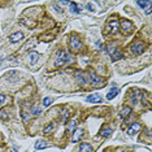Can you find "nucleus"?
<instances>
[{
    "instance_id": "nucleus-3",
    "label": "nucleus",
    "mask_w": 152,
    "mask_h": 152,
    "mask_svg": "<svg viewBox=\"0 0 152 152\" xmlns=\"http://www.w3.org/2000/svg\"><path fill=\"white\" fill-rule=\"evenodd\" d=\"M69 46H70V49L74 51V52H78L82 47V42L81 39L77 35H72L70 37V42H69Z\"/></svg>"
},
{
    "instance_id": "nucleus-24",
    "label": "nucleus",
    "mask_w": 152,
    "mask_h": 152,
    "mask_svg": "<svg viewBox=\"0 0 152 152\" xmlns=\"http://www.w3.org/2000/svg\"><path fill=\"white\" fill-rule=\"evenodd\" d=\"M137 4L141 8H147V7H150V5L152 4V1H150V0H148V1H137Z\"/></svg>"
},
{
    "instance_id": "nucleus-22",
    "label": "nucleus",
    "mask_w": 152,
    "mask_h": 152,
    "mask_svg": "<svg viewBox=\"0 0 152 152\" xmlns=\"http://www.w3.org/2000/svg\"><path fill=\"white\" fill-rule=\"evenodd\" d=\"M31 113H33L34 116H39L40 113H42V109H40L39 105H34L33 108H31Z\"/></svg>"
},
{
    "instance_id": "nucleus-8",
    "label": "nucleus",
    "mask_w": 152,
    "mask_h": 152,
    "mask_svg": "<svg viewBox=\"0 0 152 152\" xmlns=\"http://www.w3.org/2000/svg\"><path fill=\"white\" fill-rule=\"evenodd\" d=\"M22 38H24V34L22 33H14V34H12V35H9V42L11 43H17L18 40H21Z\"/></svg>"
},
{
    "instance_id": "nucleus-27",
    "label": "nucleus",
    "mask_w": 152,
    "mask_h": 152,
    "mask_svg": "<svg viewBox=\"0 0 152 152\" xmlns=\"http://www.w3.org/2000/svg\"><path fill=\"white\" fill-rule=\"evenodd\" d=\"M68 116H69V110H68V109H65V110H64V115H62V118L65 120Z\"/></svg>"
},
{
    "instance_id": "nucleus-5",
    "label": "nucleus",
    "mask_w": 152,
    "mask_h": 152,
    "mask_svg": "<svg viewBox=\"0 0 152 152\" xmlns=\"http://www.w3.org/2000/svg\"><path fill=\"white\" fill-rule=\"evenodd\" d=\"M121 29L123 30V33L125 34H130L133 31V29H134V25H133L129 20H123L121 22Z\"/></svg>"
},
{
    "instance_id": "nucleus-10",
    "label": "nucleus",
    "mask_w": 152,
    "mask_h": 152,
    "mask_svg": "<svg viewBox=\"0 0 152 152\" xmlns=\"http://www.w3.org/2000/svg\"><path fill=\"white\" fill-rule=\"evenodd\" d=\"M130 113H131L130 107H123V108L121 109V112H120V117H121L122 120H125V118H128V117L130 116Z\"/></svg>"
},
{
    "instance_id": "nucleus-28",
    "label": "nucleus",
    "mask_w": 152,
    "mask_h": 152,
    "mask_svg": "<svg viewBox=\"0 0 152 152\" xmlns=\"http://www.w3.org/2000/svg\"><path fill=\"white\" fill-rule=\"evenodd\" d=\"M150 13H151V5L146 8V14H150Z\"/></svg>"
},
{
    "instance_id": "nucleus-12",
    "label": "nucleus",
    "mask_w": 152,
    "mask_h": 152,
    "mask_svg": "<svg viewBox=\"0 0 152 152\" xmlns=\"http://www.w3.org/2000/svg\"><path fill=\"white\" fill-rule=\"evenodd\" d=\"M110 57H112L113 61H117V60H120V59H122V53L120 52V49H113V51H110Z\"/></svg>"
},
{
    "instance_id": "nucleus-4",
    "label": "nucleus",
    "mask_w": 152,
    "mask_h": 152,
    "mask_svg": "<svg viewBox=\"0 0 152 152\" xmlns=\"http://www.w3.org/2000/svg\"><path fill=\"white\" fill-rule=\"evenodd\" d=\"M144 52V44L141 43V42H137L134 43L133 46L130 47V53L133 56H138V55H142Z\"/></svg>"
},
{
    "instance_id": "nucleus-21",
    "label": "nucleus",
    "mask_w": 152,
    "mask_h": 152,
    "mask_svg": "<svg viewBox=\"0 0 152 152\" xmlns=\"http://www.w3.org/2000/svg\"><path fill=\"white\" fill-rule=\"evenodd\" d=\"M55 126H56V123L55 122H51L49 125H47L46 128H44V134H49V133H52L53 131V129H55Z\"/></svg>"
},
{
    "instance_id": "nucleus-18",
    "label": "nucleus",
    "mask_w": 152,
    "mask_h": 152,
    "mask_svg": "<svg viewBox=\"0 0 152 152\" xmlns=\"http://www.w3.org/2000/svg\"><path fill=\"white\" fill-rule=\"evenodd\" d=\"M69 7H70V12H73V13H75V14L81 13V8L77 5V3H74V1L69 3Z\"/></svg>"
},
{
    "instance_id": "nucleus-11",
    "label": "nucleus",
    "mask_w": 152,
    "mask_h": 152,
    "mask_svg": "<svg viewBox=\"0 0 152 152\" xmlns=\"http://www.w3.org/2000/svg\"><path fill=\"white\" fill-rule=\"evenodd\" d=\"M38 60H39V53L35 52V51L30 52V55H29V61H30V64H33V65L37 64Z\"/></svg>"
},
{
    "instance_id": "nucleus-6",
    "label": "nucleus",
    "mask_w": 152,
    "mask_h": 152,
    "mask_svg": "<svg viewBox=\"0 0 152 152\" xmlns=\"http://www.w3.org/2000/svg\"><path fill=\"white\" fill-rule=\"evenodd\" d=\"M75 78H77L78 83H80L81 86H86V85H87V80H86V77H85L83 72H81V70L75 72Z\"/></svg>"
},
{
    "instance_id": "nucleus-25",
    "label": "nucleus",
    "mask_w": 152,
    "mask_h": 152,
    "mask_svg": "<svg viewBox=\"0 0 152 152\" xmlns=\"http://www.w3.org/2000/svg\"><path fill=\"white\" fill-rule=\"evenodd\" d=\"M22 118H24L25 122H27L30 120V115L26 112V110H22Z\"/></svg>"
},
{
    "instance_id": "nucleus-7",
    "label": "nucleus",
    "mask_w": 152,
    "mask_h": 152,
    "mask_svg": "<svg viewBox=\"0 0 152 152\" xmlns=\"http://www.w3.org/2000/svg\"><path fill=\"white\" fill-rule=\"evenodd\" d=\"M101 100H103V98H101L99 94H94V95H90V96L86 98V101H88V103H100Z\"/></svg>"
},
{
    "instance_id": "nucleus-17",
    "label": "nucleus",
    "mask_w": 152,
    "mask_h": 152,
    "mask_svg": "<svg viewBox=\"0 0 152 152\" xmlns=\"http://www.w3.org/2000/svg\"><path fill=\"white\" fill-rule=\"evenodd\" d=\"M110 134H112V129L110 128H103L100 130V137H103V138H108V137H110Z\"/></svg>"
},
{
    "instance_id": "nucleus-13",
    "label": "nucleus",
    "mask_w": 152,
    "mask_h": 152,
    "mask_svg": "<svg viewBox=\"0 0 152 152\" xmlns=\"http://www.w3.org/2000/svg\"><path fill=\"white\" fill-rule=\"evenodd\" d=\"M118 92H120V90L117 87H113V88H110L109 90V92H108V95H107V99L108 100H112V99H115V98L118 95Z\"/></svg>"
},
{
    "instance_id": "nucleus-26",
    "label": "nucleus",
    "mask_w": 152,
    "mask_h": 152,
    "mask_svg": "<svg viewBox=\"0 0 152 152\" xmlns=\"http://www.w3.org/2000/svg\"><path fill=\"white\" fill-rule=\"evenodd\" d=\"M51 103H52V99H49V98H44V100H43V105L44 107H48Z\"/></svg>"
},
{
    "instance_id": "nucleus-16",
    "label": "nucleus",
    "mask_w": 152,
    "mask_h": 152,
    "mask_svg": "<svg viewBox=\"0 0 152 152\" xmlns=\"http://www.w3.org/2000/svg\"><path fill=\"white\" fill-rule=\"evenodd\" d=\"M109 27H110V30H112V33H116V31L118 30V21H117L116 18H110Z\"/></svg>"
},
{
    "instance_id": "nucleus-15",
    "label": "nucleus",
    "mask_w": 152,
    "mask_h": 152,
    "mask_svg": "<svg viewBox=\"0 0 152 152\" xmlns=\"http://www.w3.org/2000/svg\"><path fill=\"white\" fill-rule=\"evenodd\" d=\"M139 129H141V125H139L138 122H135V123H133V125L129 128V130H128V134L129 135H134L135 133H137Z\"/></svg>"
},
{
    "instance_id": "nucleus-1",
    "label": "nucleus",
    "mask_w": 152,
    "mask_h": 152,
    "mask_svg": "<svg viewBox=\"0 0 152 152\" xmlns=\"http://www.w3.org/2000/svg\"><path fill=\"white\" fill-rule=\"evenodd\" d=\"M69 62H72V56L69 55L68 52H65V51L59 49L57 52H56L55 65L56 66H64L66 64H69Z\"/></svg>"
},
{
    "instance_id": "nucleus-20",
    "label": "nucleus",
    "mask_w": 152,
    "mask_h": 152,
    "mask_svg": "<svg viewBox=\"0 0 152 152\" xmlns=\"http://www.w3.org/2000/svg\"><path fill=\"white\" fill-rule=\"evenodd\" d=\"M75 126H77V121H75V120H72V121H69L68 125H66V131H68V133H72V131L75 129Z\"/></svg>"
},
{
    "instance_id": "nucleus-9",
    "label": "nucleus",
    "mask_w": 152,
    "mask_h": 152,
    "mask_svg": "<svg viewBox=\"0 0 152 152\" xmlns=\"http://www.w3.org/2000/svg\"><path fill=\"white\" fill-rule=\"evenodd\" d=\"M82 137H83V130H82V129H78V130H75V133L73 134L72 142H73V143H75V142L81 141V138H82Z\"/></svg>"
},
{
    "instance_id": "nucleus-14",
    "label": "nucleus",
    "mask_w": 152,
    "mask_h": 152,
    "mask_svg": "<svg viewBox=\"0 0 152 152\" xmlns=\"http://www.w3.org/2000/svg\"><path fill=\"white\" fill-rule=\"evenodd\" d=\"M80 152H94V148L88 143H81L80 144Z\"/></svg>"
},
{
    "instance_id": "nucleus-19",
    "label": "nucleus",
    "mask_w": 152,
    "mask_h": 152,
    "mask_svg": "<svg viewBox=\"0 0 152 152\" xmlns=\"http://www.w3.org/2000/svg\"><path fill=\"white\" fill-rule=\"evenodd\" d=\"M48 147V143L46 141H38L35 143V150H44Z\"/></svg>"
},
{
    "instance_id": "nucleus-23",
    "label": "nucleus",
    "mask_w": 152,
    "mask_h": 152,
    "mask_svg": "<svg viewBox=\"0 0 152 152\" xmlns=\"http://www.w3.org/2000/svg\"><path fill=\"white\" fill-rule=\"evenodd\" d=\"M8 100H9V98H7L4 94H0V107H3L4 104H7Z\"/></svg>"
},
{
    "instance_id": "nucleus-2",
    "label": "nucleus",
    "mask_w": 152,
    "mask_h": 152,
    "mask_svg": "<svg viewBox=\"0 0 152 152\" xmlns=\"http://www.w3.org/2000/svg\"><path fill=\"white\" fill-rule=\"evenodd\" d=\"M88 78H90V83L92 87H103L105 86V82H104L101 78L99 77V75L96 74L95 72H88Z\"/></svg>"
}]
</instances>
